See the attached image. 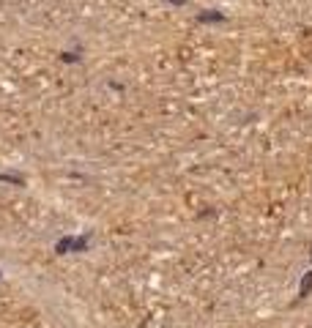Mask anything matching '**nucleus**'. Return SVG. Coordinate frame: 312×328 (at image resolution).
Masks as SVG:
<instances>
[{
  "instance_id": "obj_1",
  "label": "nucleus",
  "mask_w": 312,
  "mask_h": 328,
  "mask_svg": "<svg viewBox=\"0 0 312 328\" xmlns=\"http://www.w3.org/2000/svg\"><path fill=\"white\" fill-rule=\"evenodd\" d=\"M69 249H74V238H63V241L58 244V254H66Z\"/></svg>"
},
{
  "instance_id": "obj_2",
  "label": "nucleus",
  "mask_w": 312,
  "mask_h": 328,
  "mask_svg": "<svg viewBox=\"0 0 312 328\" xmlns=\"http://www.w3.org/2000/svg\"><path fill=\"white\" fill-rule=\"evenodd\" d=\"M310 287H312V276H307V279L301 282V295H307V293H310Z\"/></svg>"
}]
</instances>
